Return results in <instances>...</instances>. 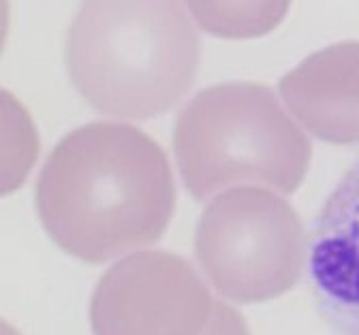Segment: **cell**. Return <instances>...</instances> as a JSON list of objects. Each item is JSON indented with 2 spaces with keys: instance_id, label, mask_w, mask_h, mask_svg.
I'll list each match as a JSON object with an SVG mask.
<instances>
[{
  "instance_id": "6da1fadb",
  "label": "cell",
  "mask_w": 359,
  "mask_h": 335,
  "mask_svg": "<svg viewBox=\"0 0 359 335\" xmlns=\"http://www.w3.org/2000/svg\"><path fill=\"white\" fill-rule=\"evenodd\" d=\"M34 205L52 242L101 265L152 246L175 212V182L158 143L128 124L69 132L36 179Z\"/></svg>"
},
{
  "instance_id": "7a4b0ae2",
  "label": "cell",
  "mask_w": 359,
  "mask_h": 335,
  "mask_svg": "<svg viewBox=\"0 0 359 335\" xmlns=\"http://www.w3.org/2000/svg\"><path fill=\"white\" fill-rule=\"evenodd\" d=\"M65 62L95 111L148 120L187 97L199 69V36L182 0H81Z\"/></svg>"
},
{
  "instance_id": "3957f363",
  "label": "cell",
  "mask_w": 359,
  "mask_h": 335,
  "mask_svg": "<svg viewBox=\"0 0 359 335\" xmlns=\"http://www.w3.org/2000/svg\"><path fill=\"white\" fill-rule=\"evenodd\" d=\"M173 154L197 201L240 186L291 195L310 165V141L263 83L229 81L201 90L177 114Z\"/></svg>"
},
{
  "instance_id": "277c9868",
  "label": "cell",
  "mask_w": 359,
  "mask_h": 335,
  "mask_svg": "<svg viewBox=\"0 0 359 335\" xmlns=\"http://www.w3.org/2000/svg\"><path fill=\"white\" fill-rule=\"evenodd\" d=\"M195 257L208 282L236 303L289 293L308 257L297 212L276 193L240 186L216 195L195 228Z\"/></svg>"
},
{
  "instance_id": "5b68a950",
  "label": "cell",
  "mask_w": 359,
  "mask_h": 335,
  "mask_svg": "<svg viewBox=\"0 0 359 335\" xmlns=\"http://www.w3.org/2000/svg\"><path fill=\"white\" fill-rule=\"evenodd\" d=\"M214 301L184 259L140 252L101 278L90 322L95 335H203Z\"/></svg>"
},
{
  "instance_id": "8992f818",
  "label": "cell",
  "mask_w": 359,
  "mask_h": 335,
  "mask_svg": "<svg viewBox=\"0 0 359 335\" xmlns=\"http://www.w3.org/2000/svg\"><path fill=\"white\" fill-rule=\"evenodd\" d=\"M306 275L323 322L336 335H359V156L312 222Z\"/></svg>"
},
{
  "instance_id": "52a82bcc",
  "label": "cell",
  "mask_w": 359,
  "mask_h": 335,
  "mask_svg": "<svg viewBox=\"0 0 359 335\" xmlns=\"http://www.w3.org/2000/svg\"><path fill=\"white\" fill-rule=\"evenodd\" d=\"M289 111L332 143L359 139V43L314 52L280 79Z\"/></svg>"
},
{
  "instance_id": "ba28073f",
  "label": "cell",
  "mask_w": 359,
  "mask_h": 335,
  "mask_svg": "<svg viewBox=\"0 0 359 335\" xmlns=\"http://www.w3.org/2000/svg\"><path fill=\"white\" fill-rule=\"evenodd\" d=\"M293 0H187L199 28L231 41L259 39L274 32Z\"/></svg>"
},
{
  "instance_id": "9c48e42d",
  "label": "cell",
  "mask_w": 359,
  "mask_h": 335,
  "mask_svg": "<svg viewBox=\"0 0 359 335\" xmlns=\"http://www.w3.org/2000/svg\"><path fill=\"white\" fill-rule=\"evenodd\" d=\"M203 335H250L244 316L222 301H214L212 318Z\"/></svg>"
}]
</instances>
